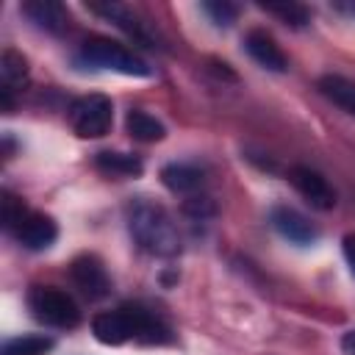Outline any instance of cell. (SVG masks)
<instances>
[{"label":"cell","mask_w":355,"mask_h":355,"mask_svg":"<svg viewBox=\"0 0 355 355\" xmlns=\"http://www.w3.org/2000/svg\"><path fill=\"white\" fill-rule=\"evenodd\" d=\"M341 247H344V261H347V266H349V272L355 275V233H349V236H344V241H341Z\"/></svg>","instance_id":"cell-23"},{"label":"cell","mask_w":355,"mask_h":355,"mask_svg":"<svg viewBox=\"0 0 355 355\" xmlns=\"http://www.w3.org/2000/svg\"><path fill=\"white\" fill-rule=\"evenodd\" d=\"M244 47H247V53L252 55V61L261 64L263 69H272V72H286V69H288L286 53H283L280 44L272 39V33H266L263 28H252V31L244 36Z\"/></svg>","instance_id":"cell-11"},{"label":"cell","mask_w":355,"mask_h":355,"mask_svg":"<svg viewBox=\"0 0 355 355\" xmlns=\"http://www.w3.org/2000/svg\"><path fill=\"white\" fill-rule=\"evenodd\" d=\"M202 11L216 22V25H230L239 14V6L233 3H202Z\"/></svg>","instance_id":"cell-21"},{"label":"cell","mask_w":355,"mask_h":355,"mask_svg":"<svg viewBox=\"0 0 355 355\" xmlns=\"http://www.w3.org/2000/svg\"><path fill=\"white\" fill-rule=\"evenodd\" d=\"M125 222L128 230L133 236V241L158 258H172L180 250V236H178V225L172 222V216L166 214L164 205L147 200V197H136L125 205Z\"/></svg>","instance_id":"cell-1"},{"label":"cell","mask_w":355,"mask_h":355,"mask_svg":"<svg viewBox=\"0 0 355 355\" xmlns=\"http://www.w3.org/2000/svg\"><path fill=\"white\" fill-rule=\"evenodd\" d=\"M183 211L194 219H205V216H214V202L202 194H191L186 202H183Z\"/></svg>","instance_id":"cell-22"},{"label":"cell","mask_w":355,"mask_h":355,"mask_svg":"<svg viewBox=\"0 0 355 355\" xmlns=\"http://www.w3.org/2000/svg\"><path fill=\"white\" fill-rule=\"evenodd\" d=\"M269 222H272V227H275L286 241H291V244L305 247V244H313V241L319 239V230L313 227V222H308V216H302L300 211H294V208H288V205L272 208Z\"/></svg>","instance_id":"cell-10"},{"label":"cell","mask_w":355,"mask_h":355,"mask_svg":"<svg viewBox=\"0 0 355 355\" xmlns=\"http://www.w3.org/2000/svg\"><path fill=\"white\" fill-rule=\"evenodd\" d=\"M11 233H14V239H17L22 247H28V250H47V247L58 239V225H55L47 214L28 211V214L17 222V227H14Z\"/></svg>","instance_id":"cell-9"},{"label":"cell","mask_w":355,"mask_h":355,"mask_svg":"<svg viewBox=\"0 0 355 355\" xmlns=\"http://www.w3.org/2000/svg\"><path fill=\"white\" fill-rule=\"evenodd\" d=\"M25 214H28V208L22 205V200H17L11 191H3V225H6V230H14Z\"/></svg>","instance_id":"cell-20"},{"label":"cell","mask_w":355,"mask_h":355,"mask_svg":"<svg viewBox=\"0 0 355 355\" xmlns=\"http://www.w3.org/2000/svg\"><path fill=\"white\" fill-rule=\"evenodd\" d=\"M94 166L111 178H136L141 175L144 164L139 155L133 153H114V150H103L94 155Z\"/></svg>","instance_id":"cell-15"},{"label":"cell","mask_w":355,"mask_h":355,"mask_svg":"<svg viewBox=\"0 0 355 355\" xmlns=\"http://www.w3.org/2000/svg\"><path fill=\"white\" fill-rule=\"evenodd\" d=\"M22 14L47 33H64L69 25V14L58 0H28L22 3Z\"/></svg>","instance_id":"cell-12"},{"label":"cell","mask_w":355,"mask_h":355,"mask_svg":"<svg viewBox=\"0 0 355 355\" xmlns=\"http://www.w3.org/2000/svg\"><path fill=\"white\" fill-rule=\"evenodd\" d=\"M50 349H53V338L47 336H17L3 344L0 355H44Z\"/></svg>","instance_id":"cell-18"},{"label":"cell","mask_w":355,"mask_h":355,"mask_svg":"<svg viewBox=\"0 0 355 355\" xmlns=\"http://www.w3.org/2000/svg\"><path fill=\"white\" fill-rule=\"evenodd\" d=\"M80 58L92 67L111 69V72L130 75V78H150L153 75V69L139 55H133L130 50H125L122 44H116L111 39H89L80 47Z\"/></svg>","instance_id":"cell-3"},{"label":"cell","mask_w":355,"mask_h":355,"mask_svg":"<svg viewBox=\"0 0 355 355\" xmlns=\"http://www.w3.org/2000/svg\"><path fill=\"white\" fill-rule=\"evenodd\" d=\"M341 349H344V355H355V327L344 333V338H341Z\"/></svg>","instance_id":"cell-24"},{"label":"cell","mask_w":355,"mask_h":355,"mask_svg":"<svg viewBox=\"0 0 355 355\" xmlns=\"http://www.w3.org/2000/svg\"><path fill=\"white\" fill-rule=\"evenodd\" d=\"M336 8H341L347 14H355V3H336Z\"/></svg>","instance_id":"cell-25"},{"label":"cell","mask_w":355,"mask_h":355,"mask_svg":"<svg viewBox=\"0 0 355 355\" xmlns=\"http://www.w3.org/2000/svg\"><path fill=\"white\" fill-rule=\"evenodd\" d=\"M28 308H31V313H33L42 324H47V327L72 330V327H78V322H80V308H78V302H75L67 291H61V288H55V286H33V288L28 291Z\"/></svg>","instance_id":"cell-2"},{"label":"cell","mask_w":355,"mask_h":355,"mask_svg":"<svg viewBox=\"0 0 355 355\" xmlns=\"http://www.w3.org/2000/svg\"><path fill=\"white\" fill-rule=\"evenodd\" d=\"M319 92L330 103H336L338 108H344L347 114L355 116V83L352 80H347L341 75H322L319 78Z\"/></svg>","instance_id":"cell-16"},{"label":"cell","mask_w":355,"mask_h":355,"mask_svg":"<svg viewBox=\"0 0 355 355\" xmlns=\"http://www.w3.org/2000/svg\"><path fill=\"white\" fill-rule=\"evenodd\" d=\"M125 125H128V133H130L136 141H161V139L166 136L164 125H161L155 116H150L147 111H139V108L128 111Z\"/></svg>","instance_id":"cell-17"},{"label":"cell","mask_w":355,"mask_h":355,"mask_svg":"<svg viewBox=\"0 0 355 355\" xmlns=\"http://www.w3.org/2000/svg\"><path fill=\"white\" fill-rule=\"evenodd\" d=\"M0 80H3V108L11 111V94L17 89H22V83L28 80V61L22 53L17 50H3V58H0Z\"/></svg>","instance_id":"cell-13"},{"label":"cell","mask_w":355,"mask_h":355,"mask_svg":"<svg viewBox=\"0 0 355 355\" xmlns=\"http://www.w3.org/2000/svg\"><path fill=\"white\" fill-rule=\"evenodd\" d=\"M89 11H94V14L105 17V19H111L116 28H122V31H125L130 39H136L139 44H144V47H158V44H155V36L147 31V22H141V17H139L130 6H122V3H92Z\"/></svg>","instance_id":"cell-8"},{"label":"cell","mask_w":355,"mask_h":355,"mask_svg":"<svg viewBox=\"0 0 355 355\" xmlns=\"http://www.w3.org/2000/svg\"><path fill=\"white\" fill-rule=\"evenodd\" d=\"M92 333H94V338L100 344H108V347H119L125 341H136V324H133L130 305L97 313L92 319Z\"/></svg>","instance_id":"cell-6"},{"label":"cell","mask_w":355,"mask_h":355,"mask_svg":"<svg viewBox=\"0 0 355 355\" xmlns=\"http://www.w3.org/2000/svg\"><path fill=\"white\" fill-rule=\"evenodd\" d=\"M161 183L175 191V194H194L202 186V169H197L194 164H166L161 169Z\"/></svg>","instance_id":"cell-14"},{"label":"cell","mask_w":355,"mask_h":355,"mask_svg":"<svg viewBox=\"0 0 355 355\" xmlns=\"http://www.w3.org/2000/svg\"><path fill=\"white\" fill-rule=\"evenodd\" d=\"M114 105L105 94H83L69 105V125L80 139H100L111 130Z\"/></svg>","instance_id":"cell-4"},{"label":"cell","mask_w":355,"mask_h":355,"mask_svg":"<svg viewBox=\"0 0 355 355\" xmlns=\"http://www.w3.org/2000/svg\"><path fill=\"white\" fill-rule=\"evenodd\" d=\"M69 277L89 300H103L111 288L108 272L100 263V258H94V255H78L69 266Z\"/></svg>","instance_id":"cell-7"},{"label":"cell","mask_w":355,"mask_h":355,"mask_svg":"<svg viewBox=\"0 0 355 355\" xmlns=\"http://www.w3.org/2000/svg\"><path fill=\"white\" fill-rule=\"evenodd\" d=\"M261 8H266L269 14H277L280 19H286L294 28H302L308 22V8L300 3H261Z\"/></svg>","instance_id":"cell-19"},{"label":"cell","mask_w":355,"mask_h":355,"mask_svg":"<svg viewBox=\"0 0 355 355\" xmlns=\"http://www.w3.org/2000/svg\"><path fill=\"white\" fill-rule=\"evenodd\" d=\"M288 180L291 186L305 197V202L316 211H330L336 205V191L333 186L327 183L324 175H319L316 169L311 166H291L288 169Z\"/></svg>","instance_id":"cell-5"}]
</instances>
